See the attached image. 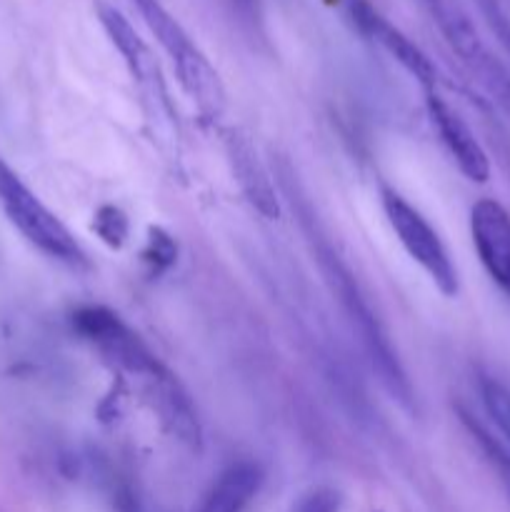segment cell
Returning <instances> with one entry per match:
<instances>
[{
	"mask_svg": "<svg viewBox=\"0 0 510 512\" xmlns=\"http://www.w3.org/2000/svg\"><path fill=\"white\" fill-rule=\"evenodd\" d=\"M478 390L485 413H488V418L493 420L495 428L500 430V435L510 445V388L500 383V380L490 378V375H480Z\"/></svg>",
	"mask_w": 510,
	"mask_h": 512,
	"instance_id": "cell-13",
	"label": "cell"
},
{
	"mask_svg": "<svg viewBox=\"0 0 510 512\" xmlns=\"http://www.w3.org/2000/svg\"><path fill=\"white\" fill-rule=\"evenodd\" d=\"M428 115L460 173L473 183H485L490 178V158L463 115L438 93H428Z\"/></svg>",
	"mask_w": 510,
	"mask_h": 512,
	"instance_id": "cell-8",
	"label": "cell"
},
{
	"mask_svg": "<svg viewBox=\"0 0 510 512\" xmlns=\"http://www.w3.org/2000/svg\"><path fill=\"white\" fill-rule=\"evenodd\" d=\"M470 235L483 268L510 295V213L498 200H478L470 210Z\"/></svg>",
	"mask_w": 510,
	"mask_h": 512,
	"instance_id": "cell-7",
	"label": "cell"
},
{
	"mask_svg": "<svg viewBox=\"0 0 510 512\" xmlns=\"http://www.w3.org/2000/svg\"><path fill=\"white\" fill-rule=\"evenodd\" d=\"M263 485V470L253 460L228 465L205 493L198 512H245Z\"/></svg>",
	"mask_w": 510,
	"mask_h": 512,
	"instance_id": "cell-11",
	"label": "cell"
},
{
	"mask_svg": "<svg viewBox=\"0 0 510 512\" xmlns=\"http://www.w3.org/2000/svg\"><path fill=\"white\" fill-rule=\"evenodd\" d=\"M480 15L485 18V23L490 25L498 40L503 43V48L510 53V15L505 13V8L500 5V0H475Z\"/></svg>",
	"mask_w": 510,
	"mask_h": 512,
	"instance_id": "cell-15",
	"label": "cell"
},
{
	"mask_svg": "<svg viewBox=\"0 0 510 512\" xmlns=\"http://www.w3.org/2000/svg\"><path fill=\"white\" fill-rule=\"evenodd\" d=\"M353 18L358 23V28L363 30L365 35L375 40L380 48L388 55H393L420 85H423L428 93H435V83H438V73H435V65L430 63L428 55L413 43L405 33H400L393 23L383 18L378 10L373 8L365 0H353Z\"/></svg>",
	"mask_w": 510,
	"mask_h": 512,
	"instance_id": "cell-9",
	"label": "cell"
},
{
	"mask_svg": "<svg viewBox=\"0 0 510 512\" xmlns=\"http://www.w3.org/2000/svg\"><path fill=\"white\" fill-rule=\"evenodd\" d=\"M95 228H98V233L103 235L105 243H110L113 248H120L125 235H128V220L123 218L120 210L103 208L98 213V218H95Z\"/></svg>",
	"mask_w": 510,
	"mask_h": 512,
	"instance_id": "cell-16",
	"label": "cell"
},
{
	"mask_svg": "<svg viewBox=\"0 0 510 512\" xmlns=\"http://www.w3.org/2000/svg\"><path fill=\"white\" fill-rule=\"evenodd\" d=\"M133 5L143 15L150 33L155 35L160 48L165 50V55L173 63L185 93L198 103L203 113L218 115L225 103L223 83H220L218 70L210 65L203 50L195 45V40L185 33L183 25L168 13V8L160 0H133Z\"/></svg>",
	"mask_w": 510,
	"mask_h": 512,
	"instance_id": "cell-3",
	"label": "cell"
},
{
	"mask_svg": "<svg viewBox=\"0 0 510 512\" xmlns=\"http://www.w3.org/2000/svg\"><path fill=\"white\" fill-rule=\"evenodd\" d=\"M73 328L83 335L85 343L93 345L110 365L125 370L130 375L148 380V385H155L158 380L168 378V370L160 365L153 350L140 340L130 325H125L113 310L103 305H88L80 308L73 315Z\"/></svg>",
	"mask_w": 510,
	"mask_h": 512,
	"instance_id": "cell-5",
	"label": "cell"
},
{
	"mask_svg": "<svg viewBox=\"0 0 510 512\" xmlns=\"http://www.w3.org/2000/svg\"><path fill=\"white\" fill-rule=\"evenodd\" d=\"M425 13L440 30L448 48L458 55L463 68L480 83L495 105L510 118V70L480 35L460 0H420Z\"/></svg>",
	"mask_w": 510,
	"mask_h": 512,
	"instance_id": "cell-2",
	"label": "cell"
},
{
	"mask_svg": "<svg viewBox=\"0 0 510 512\" xmlns=\"http://www.w3.org/2000/svg\"><path fill=\"white\" fill-rule=\"evenodd\" d=\"M225 150H228L230 168H233L235 180H238L240 190L248 198V203L258 210L263 218L275 220L280 213L278 195H275L273 180H270L268 170L260 163L258 150L245 138L240 130H230L228 140H225Z\"/></svg>",
	"mask_w": 510,
	"mask_h": 512,
	"instance_id": "cell-10",
	"label": "cell"
},
{
	"mask_svg": "<svg viewBox=\"0 0 510 512\" xmlns=\"http://www.w3.org/2000/svg\"><path fill=\"white\" fill-rule=\"evenodd\" d=\"M318 263L325 275V283H328V288L338 298L353 333L358 335L360 348H363L370 368L375 370L383 388L400 405L410 408L413 405V388H410L408 375H405L403 365H400L398 353L393 350V343H390L383 323H380L378 315L370 308L368 295L360 290L358 280L353 278L348 265L338 258V253H333V248L328 243L318 245Z\"/></svg>",
	"mask_w": 510,
	"mask_h": 512,
	"instance_id": "cell-1",
	"label": "cell"
},
{
	"mask_svg": "<svg viewBox=\"0 0 510 512\" xmlns=\"http://www.w3.org/2000/svg\"><path fill=\"white\" fill-rule=\"evenodd\" d=\"M383 210L405 253L425 270V275L433 280L435 288L445 298H455L460 288L458 270H455L438 230L423 218L418 208H413L408 200L400 198L395 190H383Z\"/></svg>",
	"mask_w": 510,
	"mask_h": 512,
	"instance_id": "cell-6",
	"label": "cell"
},
{
	"mask_svg": "<svg viewBox=\"0 0 510 512\" xmlns=\"http://www.w3.org/2000/svg\"><path fill=\"white\" fill-rule=\"evenodd\" d=\"M0 208L13 228L40 253L73 268L88 263L85 250L65 228L63 220L23 183V178L5 160H0Z\"/></svg>",
	"mask_w": 510,
	"mask_h": 512,
	"instance_id": "cell-4",
	"label": "cell"
},
{
	"mask_svg": "<svg viewBox=\"0 0 510 512\" xmlns=\"http://www.w3.org/2000/svg\"><path fill=\"white\" fill-rule=\"evenodd\" d=\"M95 13H98L100 25L108 33L110 43L118 48V53L123 55V60L128 63L133 78H138L140 83H150L153 75H158V63H155L153 53L148 50V45L143 43L138 33H135L133 25L128 23L120 10H115L113 5L103 3V0H95Z\"/></svg>",
	"mask_w": 510,
	"mask_h": 512,
	"instance_id": "cell-12",
	"label": "cell"
},
{
	"mask_svg": "<svg viewBox=\"0 0 510 512\" xmlns=\"http://www.w3.org/2000/svg\"><path fill=\"white\" fill-rule=\"evenodd\" d=\"M343 498L333 488H313L293 505L290 512H340Z\"/></svg>",
	"mask_w": 510,
	"mask_h": 512,
	"instance_id": "cell-14",
	"label": "cell"
}]
</instances>
